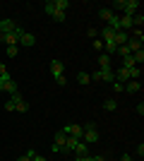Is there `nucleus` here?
<instances>
[{
  "mask_svg": "<svg viewBox=\"0 0 144 161\" xmlns=\"http://www.w3.org/2000/svg\"><path fill=\"white\" fill-rule=\"evenodd\" d=\"M82 128H84V132H82V142H84V144H96V142L101 140L96 123H84Z\"/></svg>",
  "mask_w": 144,
  "mask_h": 161,
  "instance_id": "f257e3e1",
  "label": "nucleus"
},
{
  "mask_svg": "<svg viewBox=\"0 0 144 161\" xmlns=\"http://www.w3.org/2000/svg\"><path fill=\"white\" fill-rule=\"evenodd\" d=\"M0 92H10V94H14V92H19V89H17V82H14L12 77H10V72L0 77Z\"/></svg>",
  "mask_w": 144,
  "mask_h": 161,
  "instance_id": "f03ea898",
  "label": "nucleus"
},
{
  "mask_svg": "<svg viewBox=\"0 0 144 161\" xmlns=\"http://www.w3.org/2000/svg\"><path fill=\"white\" fill-rule=\"evenodd\" d=\"M10 101L14 103V111H19V113H27V111H29V103L24 101V96H22L19 92H14V94H10Z\"/></svg>",
  "mask_w": 144,
  "mask_h": 161,
  "instance_id": "7ed1b4c3",
  "label": "nucleus"
},
{
  "mask_svg": "<svg viewBox=\"0 0 144 161\" xmlns=\"http://www.w3.org/2000/svg\"><path fill=\"white\" fill-rule=\"evenodd\" d=\"M65 140H67L65 130H58V132H55V142H53V147H51L55 154H60V152H62V147H65Z\"/></svg>",
  "mask_w": 144,
  "mask_h": 161,
  "instance_id": "20e7f679",
  "label": "nucleus"
},
{
  "mask_svg": "<svg viewBox=\"0 0 144 161\" xmlns=\"http://www.w3.org/2000/svg\"><path fill=\"white\" fill-rule=\"evenodd\" d=\"M99 70H113V58L108 53H99Z\"/></svg>",
  "mask_w": 144,
  "mask_h": 161,
  "instance_id": "39448f33",
  "label": "nucleus"
},
{
  "mask_svg": "<svg viewBox=\"0 0 144 161\" xmlns=\"http://www.w3.org/2000/svg\"><path fill=\"white\" fill-rule=\"evenodd\" d=\"M14 29H17L14 19H3V22H0V34H3V36H5V34H12Z\"/></svg>",
  "mask_w": 144,
  "mask_h": 161,
  "instance_id": "423d86ee",
  "label": "nucleus"
},
{
  "mask_svg": "<svg viewBox=\"0 0 144 161\" xmlns=\"http://www.w3.org/2000/svg\"><path fill=\"white\" fill-rule=\"evenodd\" d=\"M19 43H22V46H34L36 36H34V34H29V31H22L19 34Z\"/></svg>",
  "mask_w": 144,
  "mask_h": 161,
  "instance_id": "0eeeda50",
  "label": "nucleus"
},
{
  "mask_svg": "<svg viewBox=\"0 0 144 161\" xmlns=\"http://www.w3.org/2000/svg\"><path fill=\"white\" fill-rule=\"evenodd\" d=\"M113 72H115V82H120V84H127V82H130V75H127L125 67H118V70H113Z\"/></svg>",
  "mask_w": 144,
  "mask_h": 161,
  "instance_id": "6e6552de",
  "label": "nucleus"
},
{
  "mask_svg": "<svg viewBox=\"0 0 144 161\" xmlns=\"http://www.w3.org/2000/svg\"><path fill=\"white\" fill-rule=\"evenodd\" d=\"M127 41H130V34L127 31H115V36H113V43H115V46H125Z\"/></svg>",
  "mask_w": 144,
  "mask_h": 161,
  "instance_id": "1a4fd4ad",
  "label": "nucleus"
},
{
  "mask_svg": "<svg viewBox=\"0 0 144 161\" xmlns=\"http://www.w3.org/2000/svg\"><path fill=\"white\" fill-rule=\"evenodd\" d=\"M51 72H53L55 80H58V77H62V63H60V60H51Z\"/></svg>",
  "mask_w": 144,
  "mask_h": 161,
  "instance_id": "9d476101",
  "label": "nucleus"
},
{
  "mask_svg": "<svg viewBox=\"0 0 144 161\" xmlns=\"http://www.w3.org/2000/svg\"><path fill=\"white\" fill-rule=\"evenodd\" d=\"M139 89H142V84H139V80H130L127 84H125V92H130V94H137Z\"/></svg>",
  "mask_w": 144,
  "mask_h": 161,
  "instance_id": "9b49d317",
  "label": "nucleus"
},
{
  "mask_svg": "<svg viewBox=\"0 0 144 161\" xmlns=\"http://www.w3.org/2000/svg\"><path fill=\"white\" fill-rule=\"evenodd\" d=\"M113 14H115V12H113L110 7H101V10H99V17H101L103 22H110V19H113Z\"/></svg>",
  "mask_w": 144,
  "mask_h": 161,
  "instance_id": "f8f14e48",
  "label": "nucleus"
},
{
  "mask_svg": "<svg viewBox=\"0 0 144 161\" xmlns=\"http://www.w3.org/2000/svg\"><path fill=\"white\" fill-rule=\"evenodd\" d=\"M77 142H79L77 137H67V140H65V147H62V152H67V154H70V152H75Z\"/></svg>",
  "mask_w": 144,
  "mask_h": 161,
  "instance_id": "ddd939ff",
  "label": "nucleus"
},
{
  "mask_svg": "<svg viewBox=\"0 0 144 161\" xmlns=\"http://www.w3.org/2000/svg\"><path fill=\"white\" fill-rule=\"evenodd\" d=\"M113 36H115V31H113L110 27H103L101 29V41H103V43H106V41H113Z\"/></svg>",
  "mask_w": 144,
  "mask_h": 161,
  "instance_id": "4468645a",
  "label": "nucleus"
},
{
  "mask_svg": "<svg viewBox=\"0 0 144 161\" xmlns=\"http://www.w3.org/2000/svg\"><path fill=\"white\" fill-rule=\"evenodd\" d=\"M125 46H127V51H130V53H135V51H142V41H137V39H130L127 43H125Z\"/></svg>",
  "mask_w": 144,
  "mask_h": 161,
  "instance_id": "2eb2a0df",
  "label": "nucleus"
},
{
  "mask_svg": "<svg viewBox=\"0 0 144 161\" xmlns=\"http://www.w3.org/2000/svg\"><path fill=\"white\" fill-rule=\"evenodd\" d=\"M75 154H77V159H79V156H87V154H89V152H87V144H84L82 140L77 142V147H75Z\"/></svg>",
  "mask_w": 144,
  "mask_h": 161,
  "instance_id": "dca6fc26",
  "label": "nucleus"
},
{
  "mask_svg": "<svg viewBox=\"0 0 144 161\" xmlns=\"http://www.w3.org/2000/svg\"><path fill=\"white\" fill-rule=\"evenodd\" d=\"M142 24H144V14H142V12L132 14V27H135V29H139Z\"/></svg>",
  "mask_w": 144,
  "mask_h": 161,
  "instance_id": "f3484780",
  "label": "nucleus"
},
{
  "mask_svg": "<svg viewBox=\"0 0 144 161\" xmlns=\"http://www.w3.org/2000/svg\"><path fill=\"white\" fill-rule=\"evenodd\" d=\"M132 60H135V65H142L144 63V51H135V53H132Z\"/></svg>",
  "mask_w": 144,
  "mask_h": 161,
  "instance_id": "a211bd4d",
  "label": "nucleus"
},
{
  "mask_svg": "<svg viewBox=\"0 0 144 161\" xmlns=\"http://www.w3.org/2000/svg\"><path fill=\"white\" fill-rule=\"evenodd\" d=\"M43 12H46L48 17H53V12H55V5H53V0H48L46 5H43Z\"/></svg>",
  "mask_w": 144,
  "mask_h": 161,
  "instance_id": "6ab92c4d",
  "label": "nucleus"
},
{
  "mask_svg": "<svg viewBox=\"0 0 144 161\" xmlns=\"http://www.w3.org/2000/svg\"><path fill=\"white\" fill-rule=\"evenodd\" d=\"M127 75H130V80H139V75H142V70H139V67L135 65V67H130V70H127Z\"/></svg>",
  "mask_w": 144,
  "mask_h": 161,
  "instance_id": "aec40b11",
  "label": "nucleus"
},
{
  "mask_svg": "<svg viewBox=\"0 0 144 161\" xmlns=\"http://www.w3.org/2000/svg\"><path fill=\"white\" fill-rule=\"evenodd\" d=\"M77 82H79V84H89L91 77H89L87 72H79V75H77Z\"/></svg>",
  "mask_w": 144,
  "mask_h": 161,
  "instance_id": "412c9836",
  "label": "nucleus"
},
{
  "mask_svg": "<svg viewBox=\"0 0 144 161\" xmlns=\"http://www.w3.org/2000/svg\"><path fill=\"white\" fill-rule=\"evenodd\" d=\"M53 5H55V10H62V12H65V7L70 5L67 0H53Z\"/></svg>",
  "mask_w": 144,
  "mask_h": 161,
  "instance_id": "4be33fe9",
  "label": "nucleus"
},
{
  "mask_svg": "<svg viewBox=\"0 0 144 161\" xmlns=\"http://www.w3.org/2000/svg\"><path fill=\"white\" fill-rule=\"evenodd\" d=\"M103 108H106V111H115V108H118V103H115L113 99H108L106 103H103Z\"/></svg>",
  "mask_w": 144,
  "mask_h": 161,
  "instance_id": "5701e85b",
  "label": "nucleus"
},
{
  "mask_svg": "<svg viewBox=\"0 0 144 161\" xmlns=\"http://www.w3.org/2000/svg\"><path fill=\"white\" fill-rule=\"evenodd\" d=\"M130 39H137V41H144V34H142V29H132V36Z\"/></svg>",
  "mask_w": 144,
  "mask_h": 161,
  "instance_id": "b1692460",
  "label": "nucleus"
},
{
  "mask_svg": "<svg viewBox=\"0 0 144 161\" xmlns=\"http://www.w3.org/2000/svg\"><path fill=\"white\" fill-rule=\"evenodd\" d=\"M53 19L55 22H65V12H62V10H55V12H53Z\"/></svg>",
  "mask_w": 144,
  "mask_h": 161,
  "instance_id": "393cba45",
  "label": "nucleus"
},
{
  "mask_svg": "<svg viewBox=\"0 0 144 161\" xmlns=\"http://www.w3.org/2000/svg\"><path fill=\"white\" fill-rule=\"evenodd\" d=\"M91 46H94L99 53H103V41H101V39H94V43H91Z\"/></svg>",
  "mask_w": 144,
  "mask_h": 161,
  "instance_id": "a878e982",
  "label": "nucleus"
},
{
  "mask_svg": "<svg viewBox=\"0 0 144 161\" xmlns=\"http://www.w3.org/2000/svg\"><path fill=\"white\" fill-rule=\"evenodd\" d=\"M7 55H10V58H17V46H7Z\"/></svg>",
  "mask_w": 144,
  "mask_h": 161,
  "instance_id": "bb28decb",
  "label": "nucleus"
},
{
  "mask_svg": "<svg viewBox=\"0 0 144 161\" xmlns=\"http://www.w3.org/2000/svg\"><path fill=\"white\" fill-rule=\"evenodd\" d=\"M113 92H125V84H120V82H113Z\"/></svg>",
  "mask_w": 144,
  "mask_h": 161,
  "instance_id": "cd10ccee",
  "label": "nucleus"
},
{
  "mask_svg": "<svg viewBox=\"0 0 144 161\" xmlns=\"http://www.w3.org/2000/svg\"><path fill=\"white\" fill-rule=\"evenodd\" d=\"M5 111H7V113H12V111H14V103H12V101H5Z\"/></svg>",
  "mask_w": 144,
  "mask_h": 161,
  "instance_id": "c85d7f7f",
  "label": "nucleus"
},
{
  "mask_svg": "<svg viewBox=\"0 0 144 161\" xmlns=\"http://www.w3.org/2000/svg\"><path fill=\"white\" fill-rule=\"evenodd\" d=\"M87 34H89V39H99V31H96L94 27H91V29H89V31H87Z\"/></svg>",
  "mask_w": 144,
  "mask_h": 161,
  "instance_id": "c756f323",
  "label": "nucleus"
},
{
  "mask_svg": "<svg viewBox=\"0 0 144 161\" xmlns=\"http://www.w3.org/2000/svg\"><path fill=\"white\" fill-rule=\"evenodd\" d=\"M55 82H58L60 87H65V84H67V80H65V75H62V77H58V80H55Z\"/></svg>",
  "mask_w": 144,
  "mask_h": 161,
  "instance_id": "7c9ffc66",
  "label": "nucleus"
},
{
  "mask_svg": "<svg viewBox=\"0 0 144 161\" xmlns=\"http://www.w3.org/2000/svg\"><path fill=\"white\" fill-rule=\"evenodd\" d=\"M3 75H7V67H5V63H0V77Z\"/></svg>",
  "mask_w": 144,
  "mask_h": 161,
  "instance_id": "2f4dec72",
  "label": "nucleus"
},
{
  "mask_svg": "<svg viewBox=\"0 0 144 161\" xmlns=\"http://www.w3.org/2000/svg\"><path fill=\"white\" fill-rule=\"evenodd\" d=\"M120 161H135V159H132L130 154H125V156H123V159H120Z\"/></svg>",
  "mask_w": 144,
  "mask_h": 161,
  "instance_id": "473e14b6",
  "label": "nucleus"
},
{
  "mask_svg": "<svg viewBox=\"0 0 144 161\" xmlns=\"http://www.w3.org/2000/svg\"><path fill=\"white\" fill-rule=\"evenodd\" d=\"M17 161H31V159H29V156L24 154V156H19V159H17Z\"/></svg>",
  "mask_w": 144,
  "mask_h": 161,
  "instance_id": "72a5a7b5",
  "label": "nucleus"
},
{
  "mask_svg": "<svg viewBox=\"0 0 144 161\" xmlns=\"http://www.w3.org/2000/svg\"><path fill=\"white\" fill-rule=\"evenodd\" d=\"M0 43H3V34H0Z\"/></svg>",
  "mask_w": 144,
  "mask_h": 161,
  "instance_id": "f704fd0d",
  "label": "nucleus"
},
{
  "mask_svg": "<svg viewBox=\"0 0 144 161\" xmlns=\"http://www.w3.org/2000/svg\"><path fill=\"white\" fill-rule=\"evenodd\" d=\"M0 46H3V43H0Z\"/></svg>",
  "mask_w": 144,
  "mask_h": 161,
  "instance_id": "c9c22d12",
  "label": "nucleus"
},
{
  "mask_svg": "<svg viewBox=\"0 0 144 161\" xmlns=\"http://www.w3.org/2000/svg\"><path fill=\"white\" fill-rule=\"evenodd\" d=\"M72 161H75V159H72Z\"/></svg>",
  "mask_w": 144,
  "mask_h": 161,
  "instance_id": "e433bc0d",
  "label": "nucleus"
}]
</instances>
